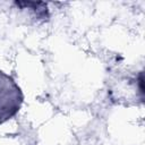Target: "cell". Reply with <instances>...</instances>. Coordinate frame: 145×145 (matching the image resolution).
Returning <instances> with one entry per match:
<instances>
[{
	"label": "cell",
	"mask_w": 145,
	"mask_h": 145,
	"mask_svg": "<svg viewBox=\"0 0 145 145\" xmlns=\"http://www.w3.org/2000/svg\"><path fill=\"white\" fill-rule=\"evenodd\" d=\"M23 103V93L16 82L0 70V125L12 118Z\"/></svg>",
	"instance_id": "1"
}]
</instances>
